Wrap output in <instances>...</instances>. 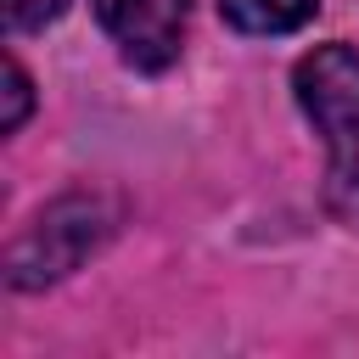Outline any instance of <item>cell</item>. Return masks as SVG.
Wrapping results in <instances>:
<instances>
[{
	"instance_id": "6da1fadb",
	"label": "cell",
	"mask_w": 359,
	"mask_h": 359,
	"mask_svg": "<svg viewBox=\"0 0 359 359\" xmlns=\"http://www.w3.org/2000/svg\"><path fill=\"white\" fill-rule=\"evenodd\" d=\"M292 95L325 140L320 202L342 230H359V50L331 39L292 62Z\"/></svg>"
},
{
	"instance_id": "7a4b0ae2",
	"label": "cell",
	"mask_w": 359,
	"mask_h": 359,
	"mask_svg": "<svg viewBox=\"0 0 359 359\" xmlns=\"http://www.w3.org/2000/svg\"><path fill=\"white\" fill-rule=\"evenodd\" d=\"M112 230H118V202L107 191H62L6 247V286L45 292V286L67 280L84 258H95L112 241Z\"/></svg>"
},
{
	"instance_id": "3957f363",
	"label": "cell",
	"mask_w": 359,
	"mask_h": 359,
	"mask_svg": "<svg viewBox=\"0 0 359 359\" xmlns=\"http://www.w3.org/2000/svg\"><path fill=\"white\" fill-rule=\"evenodd\" d=\"M90 6L135 73H168L180 62L191 0H90Z\"/></svg>"
},
{
	"instance_id": "277c9868",
	"label": "cell",
	"mask_w": 359,
	"mask_h": 359,
	"mask_svg": "<svg viewBox=\"0 0 359 359\" xmlns=\"http://www.w3.org/2000/svg\"><path fill=\"white\" fill-rule=\"evenodd\" d=\"M314 11H320V0H219V17H224L236 34H252V39L297 34Z\"/></svg>"
},
{
	"instance_id": "5b68a950",
	"label": "cell",
	"mask_w": 359,
	"mask_h": 359,
	"mask_svg": "<svg viewBox=\"0 0 359 359\" xmlns=\"http://www.w3.org/2000/svg\"><path fill=\"white\" fill-rule=\"evenodd\" d=\"M28 107H34V84H28L22 62L11 56V62H6V112H0V135H17V129L28 123Z\"/></svg>"
},
{
	"instance_id": "8992f818",
	"label": "cell",
	"mask_w": 359,
	"mask_h": 359,
	"mask_svg": "<svg viewBox=\"0 0 359 359\" xmlns=\"http://www.w3.org/2000/svg\"><path fill=\"white\" fill-rule=\"evenodd\" d=\"M67 11V0H6V28L11 34H39Z\"/></svg>"
}]
</instances>
